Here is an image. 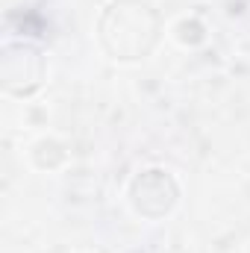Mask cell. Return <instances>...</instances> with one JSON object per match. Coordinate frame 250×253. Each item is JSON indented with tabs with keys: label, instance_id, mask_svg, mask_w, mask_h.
Listing matches in <instances>:
<instances>
[{
	"label": "cell",
	"instance_id": "obj_2",
	"mask_svg": "<svg viewBox=\"0 0 250 253\" xmlns=\"http://www.w3.org/2000/svg\"><path fill=\"white\" fill-rule=\"evenodd\" d=\"M44 80V56L30 42H9L0 56V83L6 94L27 97Z\"/></svg>",
	"mask_w": 250,
	"mask_h": 253
},
{
	"label": "cell",
	"instance_id": "obj_1",
	"mask_svg": "<svg viewBox=\"0 0 250 253\" xmlns=\"http://www.w3.org/2000/svg\"><path fill=\"white\" fill-rule=\"evenodd\" d=\"M159 33L162 18L147 0H112L97 21L103 50L124 62L144 59L156 47Z\"/></svg>",
	"mask_w": 250,
	"mask_h": 253
},
{
	"label": "cell",
	"instance_id": "obj_3",
	"mask_svg": "<svg viewBox=\"0 0 250 253\" xmlns=\"http://www.w3.org/2000/svg\"><path fill=\"white\" fill-rule=\"evenodd\" d=\"M180 186L165 168H144L132 183H129V203L138 215L144 218H162L177 206Z\"/></svg>",
	"mask_w": 250,
	"mask_h": 253
}]
</instances>
